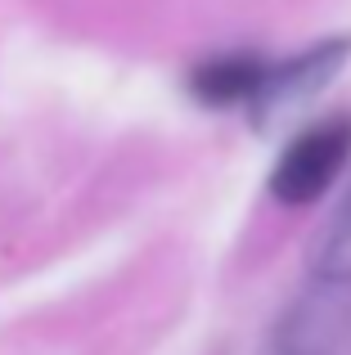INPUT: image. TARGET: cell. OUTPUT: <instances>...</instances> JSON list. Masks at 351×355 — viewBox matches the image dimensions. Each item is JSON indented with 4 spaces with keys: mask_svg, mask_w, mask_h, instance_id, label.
Instances as JSON below:
<instances>
[{
    "mask_svg": "<svg viewBox=\"0 0 351 355\" xmlns=\"http://www.w3.org/2000/svg\"><path fill=\"white\" fill-rule=\"evenodd\" d=\"M347 157H351V117L347 113L320 117L280 153L271 171V193L284 207H307L338 180Z\"/></svg>",
    "mask_w": 351,
    "mask_h": 355,
    "instance_id": "1",
    "label": "cell"
},
{
    "mask_svg": "<svg viewBox=\"0 0 351 355\" xmlns=\"http://www.w3.org/2000/svg\"><path fill=\"white\" fill-rule=\"evenodd\" d=\"M351 342V284H316L275 320L262 355H343Z\"/></svg>",
    "mask_w": 351,
    "mask_h": 355,
    "instance_id": "2",
    "label": "cell"
},
{
    "mask_svg": "<svg viewBox=\"0 0 351 355\" xmlns=\"http://www.w3.org/2000/svg\"><path fill=\"white\" fill-rule=\"evenodd\" d=\"M347 59H351V36H329V41L302 50L298 59L271 68L262 95L252 99V121L257 126H271V121H284L289 113H298L302 104H311L343 72Z\"/></svg>",
    "mask_w": 351,
    "mask_h": 355,
    "instance_id": "3",
    "label": "cell"
},
{
    "mask_svg": "<svg viewBox=\"0 0 351 355\" xmlns=\"http://www.w3.org/2000/svg\"><path fill=\"white\" fill-rule=\"evenodd\" d=\"M266 77H271V63H262L257 54H221V59H207L189 72V90L212 108H230L252 104Z\"/></svg>",
    "mask_w": 351,
    "mask_h": 355,
    "instance_id": "4",
    "label": "cell"
},
{
    "mask_svg": "<svg viewBox=\"0 0 351 355\" xmlns=\"http://www.w3.org/2000/svg\"><path fill=\"white\" fill-rule=\"evenodd\" d=\"M311 275L325 284H351V189L311 248Z\"/></svg>",
    "mask_w": 351,
    "mask_h": 355,
    "instance_id": "5",
    "label": "cell"
}]
</instances>
